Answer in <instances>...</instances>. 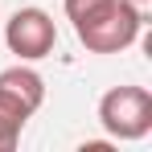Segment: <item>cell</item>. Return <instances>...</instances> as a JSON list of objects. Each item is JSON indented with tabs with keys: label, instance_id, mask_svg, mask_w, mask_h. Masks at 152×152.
<instances>
[{
	"label": "cell",
	"instance_id": "obj_3",
	"mask_svg": "<svg viewBox=\"0 0 152 152\" xmlns=\"http://www.w3.org/2000/svg\"><path fill=\"white\" fill-rule=\"evenodd\" d=\"M99 124L111 140H144L152 132V95L144 86H111L99 99Z\"/></svg>",
	"mask_w": 152,
	"mask_h": 152
},
{
	"label": "cell",
	"instance_id": "obj_5",
	"mask_svg": "<svg viewBox=\"0 0 152 152\" xmlns=\"http://www.w3.org/2000/svg\"><path fill=\"white\" fill-rule=\"evenodd\" d=\"M124 4L140 17V21H148V17H152V0H124Z\"/></svg>",
	"mask_w": 152,
	"mask_h": 152
},
{
	"label": "cell",
	"instance_id": "obj_2",
	"mask_svg": "<svg viewBox=\"0 0 152 152\" xmlns=\"http://www.w3.org/2000/svg\"><path fill=\"white\" fill-rule=\"evenodd\" d=\"M45 103V78L33 66H8L0 74V152H12L33 111Z\"/></svg>",
	"mask_w": 152,
	"mask_h": 152
},
{
	"label": "cell",
	"instance_id": "obj_1",
	"mask_svg": "<svg viewBox=\"0 0 152 152\" xmlns=\"http://www.w3.org/2000/svg\"><path fill=\"white\" fill-rule=\"evenodd\" d=\"M66 17L74 21L78 41L91 53H119L136 45L144 21L124 0H66Z\"/></svg>",
	"mask_w": 152,
	"mask_h": 152
},
{
	"label": "cell",
	"instance_id": "obj_4",
	"mask_svg": "<svg viewBox=\"0 0 152 152\" xmlns=\"http://www.w3.org/2000/svg\"><path fill=\"white\" fill-rule=\"evenodd\" d=\"M4 41H8V53H17L21 62H41L58 45V25L41 8H17L4 25Z\"/></svg>",
	"mask_w": 152,
	"mask_h": 152
}]
</instances>
